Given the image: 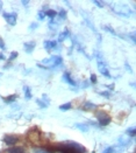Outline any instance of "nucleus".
<instances>
[{
    "instance_id": "nucleus-31",
    "label": "nucleus",
    "mask_w": 136,
    "mask_h": 153,
    "mask_svg": "<svg viewBox=\"0 0 136 153\" xmlns=\"http://www.w3.org/2000/svg\"><path fill=\"white\" fill-rule=\"evenodd\" d=\"M93 2H94V4H96V5L98 6V7H99V8H101V7H104V5H105V4L102 2V1H98V0H94Z\"/></svg>"
},
{
    "instance_id": "nucleus-38",
    "label": "nucleus",
    "mask_w": 136,
    "mask_h": 153,
    "mask_svg": "<svg viewBox=\"0 0 136 153\" xmlns=\"http://www.w3.org/2000/svg\"><path fill=\"white\" fill-rule=\"evenodd\" d=\"M0 11H1V10H0Z\"/></svg>"
},
{
    "instance_id": "nucleus-13",
    "label": "nucleus",
    "mask_w": 136,
    "mask_h": 153,
    "mask_svg": "<svg viewBox=\"0 0 136 153\" xmlns=\"http://www.w3.org/2000/svg\"><path fill=\"white\" fill-rule=\"evenodd\" d=\"M35 42H33V41H30V42H26L25 45H24V48H25V51L26 53H28V54H32L34 49H35Z\"/></svg>"
},
{
    "instance_id": "nucleus-34",
    "label": "nucleus",
    "mask_w": 136,
    "mask_h": 153,
    "mask_svg": "<svg viewBox=\"0 0 136 153\" xmlns=\"http://www.w3.org/2000/svg\"><path fill=\"white\" fill-rule=\"evenodd\" d=\"M34 153H48L44 149H36L35 151H34Z\"/></svg>"
},
{
    "instance_id": "nucleus-29",
    "label": "nucleus",
    "mask_w": 136,
    "mask_h": 153,
    "mask_svg": "<svg viewBox=\"0 0 136 153\" xmlns=\"http://www.w3.org/2000/svg\"><path fill=\"white\" fill-rule=\"evenodd\" d=\"M101 153H114V147H106Z\"/></svg>"
},
{
    "instance_id": "nucleus-1",
    "label": "nucleus",
    "mask_w": 136,
    "mask_h": 153,
    "mask_svg": "<svg viewBox=\"0 0 136 153\" xmlns=\"http://www.w3.org/2000/svg\"><path fill=\"white\" fill-rule=\"evenodd\" d=\"M48 153L60 152V153H84L85 147L82 146L78 143L74 141H65V143H60L54 146H48L44 149Z\"/></svg>"
},
{
    "instance_id": "nucleus-2",
    "label": "nucleus",
    "mask_w": 136,
    "mask_h": 153,
    "mask_svg": "<svg viewBox=\"0 0 136 153\" xmlns=\"http://www.w3.org/2000/svg\"><path fill=\"white\" fill-rule=\"evenodd\" d=\"M112 11L120 15V16H124V18H129L130 15H133V10L124 4H115V5H112Z\"/></svg>"
},
{
    "instance_id": "nucleus-21",
    "label": "nucleus",
    "mask_w": 136,
    "mask_h": 153,
    "mask_svg": "<svg viewBox=\"0 0 136 153\" xmlns=\"http://www.w3.org/2000/svg\"><path fill=\"white\" fill-rule=\"evenodd\" d=\"M16 97H18V96L14 94V95H11V96H8V97H5L4 101H5L6 103H13V102H15Z\"/></svg>"
},
{
    "instance_id": "nucleus-7",
    "label": "nucleus",
    "mask_w": 136,
    "mask_h": 153,
    "mask_svg": "<svg viewBox=\"0 0 136 153\" xmlns=\"http://www.w3.org/2000/svg\"><path fill=\"white\" fill-rule=\"evenodd\" d=\"M4 141H5L8 146H13V145H15V144L19 141V138H18L16 136L8 134V136H5V137H4Z\"/></svg>"
},
{
    "instance_id": "nucleus-22",
    "label": "nucleus",
    "mask_w": 136,
    "mask_h": 153,
    "mask_svg": "<svg viewBox=\"0 0 136 153\" xmlns=\"http://www.w3.org/2000/svg\"><path fill=\"white\" fill-rule=\"evenodd\" d=\"M126 133H127V134H128L129 137H135V134H136V128H127Z\"/></svg>"
},
{
    "instance_id": "nucleus-32",
    "label": "nucleus",
    "mask_w": 136,
    "mask_h": 153,
    "mask_svg": "<svg viewBox=\"0 0 136 153\" xmlns=\"http://www.w3.org/2000/svg\"><path fill=\"white\" fill-rule=\"evenodd\" d=\"M128 36H129V38H128V39H130V40H132V41H133V42L135 43V41H136L135 33H132V34H128Z\"/></svg>"
},
{
    "instance_id": "nucleus-23",
    "label": "nucleus",
    "mask_w": 136,
    "mask_h": 153,
    "mask_svg": "<svg viewBox=\"0 0 136 153\" xmlns=\"http://www.w3.org/2000/svg\"><path fill=\"white\" fill-rule=\"evenodd\" d=\"M57 15H58V18L61 19V20H65L66 19V12L64 11V10H60V12L57 13Z\"/></svg>"
},
{
    "instance_id": "nucleus-27",
    "label": "nucleus",
    "mask_w": 136,
    "mask_h": 153,
    "mask_svg": "<svg viewBox=\"0 0 136 153\" xmlns=\"http://www.w3.org/2000/svg\"><path fill=\"white\" fill-rule=\"evenodd\" d=\"M18 55H19V54H18L16 51H12V53H11V56L8 57V60H10V61H12V60H14V59H16V57H18Z\"/></svg>"
},
{
    "instance_id": "nucleus-24",
    "label": "nucleus",
    "mask_w": 136,
    "mask_h": 153,
    "mask_svg": "<svg viewBox=\"0 0 136 153\" xmlns=\"http://www.w3.org/2000/svg\"><path fill=\"white\" fill-rule=\"evenodd\" d=\"M102 29H105V30H106V32H108V33H112L113 35H116V32H115L112 27H110V26H104V27H102Z\"/></svg>"
},
{
    "instance_id": "nucleus-5",
    "label": "nucleus",
    "mask_w": 136,
    "mask_h": 153,
    "mask_svg": "<svg viewBox=\"0 0 136 153\" xmlns=\"http://www.w3.org/2000/svg\"><path fill=\"white\" fill-rule=\"evenodd\" d=\"M96 117H97V120L99 123V125L101 126H107L110 123H111V117L107 115L105 111H99L96 114Z\"/></svg>"
},
{
    "instance_id": "nucleus-4",
    "label": "nucleus",
    "mask_w": 136,
    "mask_h": 153,
    "mask_svg": "<svg viewBox=\"0 0 136 153\" xmlns=\"http://www.w3.org/2000/svg\"><path fill=\"white\" fill-rule=\"evenodd\" d=\"M97 63H98V69H99V71L104 75L105 77H107V78H111L112 75L110 74V70L107 69V65L105 63V61L101 59V56H100V54L97 55Z\"/></svg>"
},
{
    "instance_id": "nucleus-9",
    "label": "nucleus",
    "mask_w": 136,
    "mask_h": 153,
    "mask_svg": "<svg viewBox=\"0 0 136 153\" xmlns=\"http://www.w3.org/2000/svg\"><path fill=\"white\" fill-rule=\"evenodd\" d=\"M36 103L38 104V106L40 108H42V109H44V108H48L49 106V98H48V96L47 95H43L42 96V100H36Z\"/></svg>"
},
{
    "instance_id": "nucleus-35",
    "label": "nucleus",
    "mask_w": 136,
    "mask_h": 153,
    "mask_svg": "<svg viewBox=\"0 0 136 153\" xmlns=\"http://www.w3.org/2000/svg\"><path fill=\"white\" fill-rule=\"evenodd\" d=\"M0 48L1 49H6V46H5V42H4V40L0 38Z\"/></svg>"
},
{
    "instance_id": "nucleus-14",
    "label": "nucleus",
    "mask_w": 136,
    "mask_h": 153,
    "mask_svg": "<svg viewBox=\"0 0 136 153\" xmlns=\"http://www.w3.org/2000/svg\"><path fill=\"white\" fill-rule=\"evenodd\" d=\"M69 35H70V33H69V29H66V28H65V29H64V30L62 32V33L60 34V36H58V41H60V42H63L65 39L69 38Z\"/></svg>"
},
{
    "instance_id": "nucleus-6",
    "label": "nucleus",
    "mask_w": 136,
    "mask_h": 153,
    "mask_svg": "<svg viewBox=\"0 0 136 153\" xmlns=\"http://www.w3.org/2000/svg\"><path fill=\"white\" fill-rule=\"evenodd\" d=\"M2 16L8 22V25L11 26L16 25V20H18V14L16 13H4Z\"/></svg>"
},
{
    "instance_id": "nucleus-37",
    "label": "nucleus",
    "mask_w": 136,
    "mask_h": 153,
    "mask_svg": "<svg viewBox=\"0 0 136 153\" xmlns=\"http://www.w3.org/2000/svg\"><path fill=\"white\" fill-rule=\"evenodd\" d=\"M0 60H5V56H4V54H0Z\"/></svg>"
},
{
    "instance_id": "nucleus-11",
    "label": "nucleus",
    "mask_w": 136,
    "mask_h": 153,
    "mask_svg": "<svg viewBox=\"0 0 136 153\" xmlns=\"http://www.w3.org/2000/svg\"><path fill=\"white\" fill-rule=\"evenodd\" d=\"M44 48L48 51H51L52 49H55L57 47V41H54V40H50V41H44Z\"/></svg>"
},
{
    "instance_id": "nucleus-8",
    "label": "nucleus",
    "mask_w": 136,
    "mask_h": 153,
    "mask_svg": "<svg viewBox=\"0 0 136 153\" xmlns=\"http://www.w3.org/2000/svg\"><path fill=\"white\" fill-rule=\"evenodd\" d=\"M28 137H29L30 140L34 141V143H36V141L40 140V131H38V128H32V131L29 132Z\"/></svg>"
},
{
    "instance_id": "nucleus-12",
    "label": "nucleus",
    "mask_w": 136,
    "mask_h": 153,
    "mask_svg": "<svg viewBox=\"0 0 136 153\" xmlns=\"http://www.w3.org/2000/svg\"><path fill=\"white\" fill-rule=\"evenodd\" d=\"M63 79L66 82V83H69L70 85H74V87H77V83H76V81H74V78L71 77V75H70V73H64L63 74Z\"/></svg>"
},
{
    "instance_id": "nucleus-26",
    "label": "nucleus",
    "mask_w": 136,
    "mask_h": 153,
    "mask_svg": "<svg viewBox=\"0 0 136 153\" xmlns=\"http://www.w3.org/2000/svg\"><path fill=\"white\" fill-rule=\"evenodd\" d=\"M49 27H50V29H52V30L56 29V28H57V22H55L54 20H51L49 22Z\"/></svg>"
},
{
    "instance_id": "nucleus-16",
    "label": "nucleus",
    "mask_w": 136,
    "mask_h": 153,
    "mask_svg": "<svg viewBox=\"0 0 136 153\" xmlns=\"http://www.w3.org/2000/svg\"><path fill=\"white\" fill-rule=\"evenodd\" d=\"M44 13H46V16H49L51 20H54V18L57 16V12L54 10H47V11H44Z\"/></svg>"
},
{
    "instance_id": "nucleus-19",
    "label": "nucleus",
    "mask_w": 136,
    "mask_h": 153,
    "mask_svg": "<svg viewBox=\"0 0 136 153\" xmlns=\"http://www.w3.org/2000/svg\"><path fill=\"white\" fill-rule=\"evenodd\" d=\"M71 108H72V104H71L70 102L60 105V110H62V111H68V110H70Z\"/></svg>"
},
{
    "instance_id": "nucleus-20",
    "label": "nucleus",
    "mask_w": 136,
    "mask_h": 153,
    "mask_svg": "<svg viewBox=\"0 0 136 153\" xmlns=\"http://www.w3.org/2000/svg\"><path fill=\"white\" fill-rule=\"evenodd\" d=\"M129 143H130V139H129V138H128V139H127V138H124V137L119 138V144H120L121 146H127Z\"/></svg>"
},
{
    "instance_id": "nucleus-18",
    "label": "nucleus",
    "mask_w": 136,
    "mask_h": 153,
    "mask_svg": "<svg viewBox=\"0 0 136 153\" xmlns=\"http://www.w3.org/2000/svg\"><path fill=\"white\" fill-rule=\"evenodd\" d=\"M24 92H25V97L27 100H30L32 98V91H30V88L25 85L24 87Z\"/></svg>"
},
{
    "instance_id": "nucleus-36",
    "label": "nucleus",
    "mask_w": 136,
    "mask_h": 153,
    "mask_svg": "<svg viewBox=\"0 0 136 153\" xmlns=\"http://www.w3.org/2000/svg\"><path fill=\"white\" fill-rule=\"evenodd\" d=\"M22 4H24L25 6H28V4H29V1H22Z\"/></svg>"
},
{
    "instance_id": "nucleus-25",
    "label": "nucleus",
    "mask_w": 136,
    "mask_h": 153,
    "mask_svg": "<svg viewBox=\"0 0 136 153\" xmlns=\"http://www.w3.org/2000/svg\"><path fill=\"white\" fill-rule=\"evenodd\" d=\"M101 96H104V97H106V98H110L112 96V92H110V91H101V92H99Z\"/></svg>"
},
{
    "instance_id": "nucleus-15",
    "label": "nucleus",
    "mask_w": 136,
    "mask_h": 153,
    "mask_svg": "<svg viewBox=\"0 0 136 153\" xmlns=\"http://www.w3.org/2000/svg\"><path fill=\"white\" fill-rule=\"evenodd\" d=\"M6 153H25V149L24 147H12V149H8Z\"/></svg>"
},
{
    "instance_id": "nucleus-28",
    "label": "nucleus",
    "mask_w": 136,
    "mask_h": 153,
    "mask_svg": "<svg viewBox=\"0 0 136 153\" xmlns=\"http://www.w3.org/2000/svg\"><path fill=\"white\" fill-rule=\"evenodd\" d=\"M44 18H46L44 11H40V12H38V20H44Z\"/></svg>"
},
{
    "instance_id": "nucleus-17",
    "label": "nucleus",
    "mask_w": 136,
    "mask_h": 153,
    "mask_svg": "<svg viewBox=\"0 0 136 153\" xmlns=\"http://www.w3.org/2000/svg\"><path fill=\"white\" fill-rule=\"evenodd\" d=\"M76 128H79L82 132H88V130H90L86 124H82V123H77L76 124Z\"/></svg>"
},
{
    "instance_id": "nucleus-10",
    "label": "nucleus",
    "mask_w": 136,
    "mask_h": 153,
    "mask_svg": "<svg viewBox=\"0 0 136 153\" xmlns=\"http://www.w3.org/2000/svg\"><path fill=\"white\" fill-rule=\"evenodd\" d=\"M96 109H97V105L94 103L90 102V101L85 102L80 106V110H83V111H92V110H96Z\"/></svg>"
},
{
    "instance_id": "nucleus-3",
    "label": "nucleus",
    "mask_w": 136,
    "mask_h": 153,
    "mask_svg": "<svg viewBox=\"0 0 136 153\" xmlns=\"http://www.w3.org/2000/svg\"><path fill=\"white\" fill-rule=\"evenodd\" d=\"M42 63L44 65L38 64V67H41V68H57V67H61V64L63 63V59L58 55H52L49 59L43 60Z\"/></svg>"
},
{
    "instance_id": "nucleus-33",
    "label": "nucleus",
    "mask_w": 136,
    "mask_h": 153,
    "mask_svg": "<svg viewBox=\"0 0 136 153\" xmlns=\"http://www.w3.org/2000/svg\"><path fill=\"white\" fill-rule=\"evenodd\" d=\"M37 27H38V25H37L36 22H33V24L30 25V27H29V29H30V30H34V29H36Z\"/></svg>"
},
{
    "instance_id": "nucleus-30",
    "label": "nucleus",
    "mask_w": 136,
    "mask_h": 153,
    "mask_svg": "<svg viewBox=\"0 0 136 153\" xmlns=\"http://www.w3.org/2000/svg\"><path fill=\"white\" fill-rule=\"evenodd\" d=\"M90 81H91L92 84H96V83H97V76H96V74H92V75H91Z\"/></svg>"
}]
</instances>
